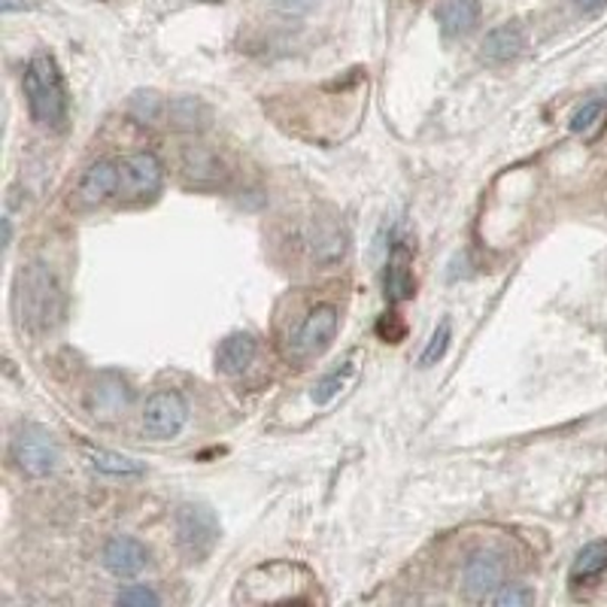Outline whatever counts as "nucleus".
<instances>
[{
  "mask_svg": "<svg viewBox=\"0 0 607 607\" xmlns=\"http://www.w3.org/2000/svg\"><path fill=\"white\" fill-rule=\"evenodd\" d=\"M25 98H28V110L37 125L46 128H58L67 116V91L65 79L58 74L56 58L37 52L31 58V65L25 70L22 79Z\"/></svg>",
  "mask_w": 607,
  "mask_h": 607,
  "instance_id": "1",
  "label": "nucleus"
},
{
  "mask_svg": "<svg viewBox=\"0 0 607 607\" xmlns=\"http://www.w3.org/2000/svg\"><path fill=\"white\" fill-rule=\"evenodd\" d=\"M19 316H22L25 329L31 332H43L52 329L61 316V288H58L56 276L49 274L46 265H28L19 274Z\"/></svg>",
  "mask_w": 607,
  "mask_h": 607,
  "instance_id": "2",
  "label": "nucleus"
},
{
  "mask_svg": "<svg viewBox=\"0 0 607 607\" xmlns=\"http://www.w3.org/2000/svg\"><path fill=\"white\" fill-rule=\"evenodd\" d=\"M10 456L25 477H49L61 462L58 441L40 422H22L12 431Z\"/></svg>",
  "mask_w": 607,
  "mask_h": 607,
  "instance_id": "3",
  "label": "nucleus"
},
{
  "mask_svg": "<svg viewBox=\"0 0 607 607\" xmlns=\"http://www.w3.org/2000/svg\"><path fill=\"white\" fill-rule=\"evenodd\" d=\"M337 329H341V316H337V307H334V304H320V307H313L298 325V332L292 334V341H288V355H292L295 362L316 359V355H322L332 346Z\"/></svg>",
  "mask_w": 607,
  "mask_h": 607,
  "instance_id": "4",
  "label": "nucleus"
},
{
  "mask_svg": "<svg viewBox=\"0 0 607 607\" xmlns=\"http://www.w3.org/2000/svg\"><path fill=\"white\" fill-rule=\"evenodd\" d=\"M177 541L188 559H204L219 541V519L207 505H183L177 510Z\"/></svg>",
  "mask_w": 607,
  "mask_h": 607,
  "instance_id": "5",
  "label": "nucleus"
},
{
  "mask_svg": "<svg viewBox=\"0 0 607 607\" xmlns=\"http://www.w3.org/2000/svg\"><path fill=\"white\" fill-rule=\"evenodd\" d=\"M188 422V401L177 389H161L146 398L144 429L155 441H174Z\"/></svg>",
  "mask_w": 607,
  "mask_h": 607,
  "instance_id": "6",
  "label": "nucleus"
},
{
  "mask_svg": "<svg viewBox=\"0 0 607 607\" xmlns=\"http://www.w3.org/2000/svg\"><path fill=\"white\" fill-rule=\"evenodd\" d=\"M165 167L153 153H134L119 161V198H153L161 188Z\"/></svg>",
  "mask_w": 607,
  "mask_h": 607,
  "instance_id": "7",
  "label": "nucleus"
},
{
  "mask_svg": "<svg viewBox=\"0 0 607 607\" xmlns=\"http://www.w3.org/2000/svg\"><path fill=\"white\" fill-rule=\"evenodd\" d=\"M505 575H508V562H505L501 552L477 550L468 556V562L462 568V589L471 598L496 596L498 589L505 586Z\"/></svg>",
  "mask_w": 607,
  "mask_h": 607,
  "instance_id": "8",
  "label": "nucleus"
},
{
  "mask_svg": "<svg viewBox=\"0 0 607 607\" xmlns=\"http://www.w3.org/2000/svg\"><path fill=\"white\" fill-rule=\"evenodd\" d=\"M304 243H307L310 258L316 265H337L343 255H346V232H343L341 222L334 219H313L310 222L307 234H304Z\"/></svg>",
  "mask_w": 607,
  "mask_h": 607,
  "instance_id": "9",
  "label": "nucleus"
},
{
  "mask_svg": "<svg viewBox=\"0 0 607 607\" xmlns=\"http://www.w3.org/2000/svg\"><path fill=\"white\" fill-rule=\"evenodd\" d=\"M100 559H104V568H107L112 577L128 580V577L140 575L146 565H149V550H146L137 538L119 535V538H110V541H107V547L100 552Z\"/></svg>",
  "mask_w": 607,
  "mask_h": 607,
  "instance_id": "10",
  "label": "nucleus"
},
{
  "mask_svg": "<svg viewBox=\"0 0 607 607\" xmlns=\"http://www.w3.org/2000/svg\"><path fill=\"white\" fill-rule=\"evenodd\" d=\"M112 195H119V161H98L79 179L77 198L86 207H98Z\"/></svg>",
  "mask_w": 607,
  "mask_h": 607,
  "instance_id": "11",
  "label": "nucleus"
},
{
  "mask_svg": "<svg viewBox=\"0 0 607 607\" xmlns=\"http://www.w3.org/2000/svg\"><path fill=\"white\" fill-rule=\"evenodd\" d=\"M522 49H526V33H522V28L517 22H508L498 25V28L486 33L483 46H480V56L489 65H508Z\"/></svg>",
  "mask_w": 607,
  "mask_h": 607,
  "instance_id": "12",
  "label": "nucleus"
},
{
  "mask_svg": "<svg viewBox=\"0 0 607 607\" xmlns=\"http://www.w3.org/2000/svg\"><path fill=\"white\" fill-rule=\"evenodd\" d=\"M386 295L392 301H408L417 295V280H413V253L408 243H395L389 255L386 267Z\"/></svg>",
  "mask_w": 607,
  "mask_h": 607,
  "instance_id": "13",
  "label": "nucleus"
},
{
  "mask_svg": "<svg viewBox=\"0 0 607 607\" xmlns=\"http://www.w3.org/2000/svg\"><path fill=\"white\" fill-rule=\"evenodd\" d=\"M255 353H258V343H255L253 334L246 332L228 334V337L219 343V350H216V368H219L222 374L237 376L255 362Z\"/></svg>",
  "mask_w": 607,
  "mask_h": 607,
  "instance_id": "14",
  "label": "nucleus"
},
{
  "mask_svg": "<svg viewBox=\"0 0 607 607\" xmlns=\"http://www.w3.org/2000/svg\"><path fill=\"white\" fill-rule=\"evenodd\" d=\"M480 22V0H443L438 7V25L443 37H464Z\"/></svg>",
  "mask_w": 607,
  "mask_h": 607,
  "instance_id": "15",
  "label": "nucleus"
},
{
  "mask_svg": "<svg viewBox=\"0 0 607 607\" xmlns=\"http://www.w3.org/2000/svg\"><path fill=\"white\" fill-rule=\"evenodd\" d=\"M131 404V389L125 386V380H119L116 374H104L95 386V395H91V408H95V417H104V420H112L125 413V408Z\"/></svg>",
  "mask_w": 607,
  "mask_h": 607,
  "instance_id": "16",
  "label": "nucleus"
},
{
  "mask_svg": "<svg viewBox=\"0 0 607 607\" xmlns=\"http://www.w3.org/2000/svg\"><path fill=\"white\" fill-rule=\"evenodd\" d=\"M82 456H86V462L100 471V474H110V477H140L144 474V464L131 459V456H121L112 453V450H104V447H82Z\"/></svg>",
  "mask_w": 607,
  "mask_h": 607,
  "instance_id": "17",
  "label": "nucleus"
},
{
  "mask_svg": "<svg viewBox=\"0 0 607 607\" xmlns=\"http://www.w3.org/2000/svg\"><path fill=\"white\" fill-rule=\"evenodd\" d=\"M183 170L198 186L219 183L222 179V161L211 149H204V146H186V153H183Z\"/></svg>",
  "mask_w": 607,
  "mask_h": 607,
  "instance_id": "18",
  "label": "nucleus"
},
{
  "mask_svg": "<svg viewBox=\"0 0 607 607\" xmlns=\"http://www.w3.org/2000/svg\"><path fill=\"white\" fill-rule=\"evenodd\" d=\"M167 119L179 131H198L211 121V107L198 98H174L167 107Z\"/></svg>",
  "mask_w": 607,
  "mask_h": 607,
  "instance_id": "19",
  "label": "nucleus"
},
{
  "mask_svg": "<svg viewBox=\"0 0 607 607\" xmlns=\"http://www.w3.org/2000/svg\"><path fill=\"white\" fill-rule=\"evenodd\" d=\"M607 571V541L586 544L584 550L577 552L575 565H571V584H586L593 577Z\"/></svg>",
  "mask_w": 607,
  "mask_h": 607,
  "instance_id": "20",
  "label": "nucleus"
},
{
  "mask_svg": "<svg viewBox=\"0 0 607 607\" xmlns=\"http://www.w3.org/2000/svg\"><path fill=\"white\" fill-rule=\"evenodd\" d=\"M355 371H359V364H355V355H350V359H346L341 368H334L332 374L322 376L320 383H316L313 401H316V404H329V401H332V398L337 395L343 386H350V380L355 376Z\"/></svg>",
  "mask_w": 607,
  "mask_h": 607,
  "instance_id": "21",
  "label": "nucleus"
},
{
  "mask_svg": "<svg viewBox=\"0 0 607 607\" xmlns=\"http://www.w3.org/2000/svg\"><path fill=\"white\" fill-rule=\"evenodd\" d=\"M450 341H453V325H450V320H441V325L431 334L429 346H425L420 355L422 368H431V364L441 362L443 355H447V350H450Z\"/></svg>",
  "mask_w": 607,
  "mask_h": 607,
  "instance_id": "22",
  "label": "nucleus"
},
{
  "mask_svg": "<svg viewBox=\"0 0 607 607\" xmlns=\"http://www.w3.org/2000/svg\"><path fill=\"white\" fill-rule=\"evenodd\" d=\"M128 110H131V116L137 121H155L161 116V110H165V104H161V98L155 91H137Z\"/></svg>",
  "mask_w": 607,
  "mask_h": 607,
  "instance_id": "23",
  "label": "nucleus"
},
{
  "mask_svg": "<svg viewBox=\"0 0 607 607\" xmlns=\"http://www.w3.org/2000/svg\"><path fill=\"white\" fill-rule=\"evenodd\" d=\"M498 607H529L535 605V589L522 584H505L498 589L496 596H492Z\"/></svg>",
  "mask_w": 607,
  "mask_h": 607,
  "instance_id": "24",
  "label": "nucleus"
},
{
  "mask_svg": "<svg viewBox=\"0 0 607 607\" xmlns=\"http://www.w3.org/2000/svg\"><path fill=\"white\" fill-rule=\"evenodd\" d=\"M601 116H605V104L601 100H586L584 107L571 116V131L589 134L601 121Z\"/></svg>",
  "mask_w": 607,
  "mask_h": 607,
  "instance_id": "25",
  "label": "nucleus"
},
{
  "mask_svg": "<svg viewBox=\"0 0 607 607\" xmlns=\"http://www.w3.org/2000/svg\"><path fill=\"white\" fill-rule=\"evenodd\" d=\"M116 601L125 607H146V605H158V596H155L153 589H146V586H125Z\"/></svg>",
  "mask_w": 607,
  "mask_h": 607,
  "instance_id": "26",
  "label": "nucleus"
},
{
  "mask_svg": "<svg viewBox=\"0 0 607 607\" xmlns=\"http://www.w3.org/2000/svg\"><path fill=\"white\" fill-rule=\"evenodd\" d=\"M575 7L584 12H598V10H605L607 0H575Z\"/></svg>",
  "mask_w": 607,
  "mask_h": 607,
  "instance_id": "27",
  "label": "nucleus"
},
{
  "mask_svg": "<svg viewBox=\"0 0 607 607\" xmlns=\"http://www.w3.org/2000/svg\"><path fill=\"white\" fill-rule=\"evenodd\" d=\"M25 7H31V0H0V10L3 12L25 10Z\"/></svg>",
  "mask_w": 607,
  "mask_h": 607,
  "instance_id": "28",
  "label": "nucleus"
},
{
  "mask_svg": "<svg viewBox=\"0 0 607 607\" xmlns=\"http://www.w3.org/2000/svg\"><path fill=\"white\" fill-rule=\"evenodd\" d=\"M10 241H12V225L10 219H3V246H10Z\"/></svg>",
  "mask_w": 607,
  "mask_h": 607,
  "instance_id": "29",
  "label": "nucleus"
}]
</instances>
